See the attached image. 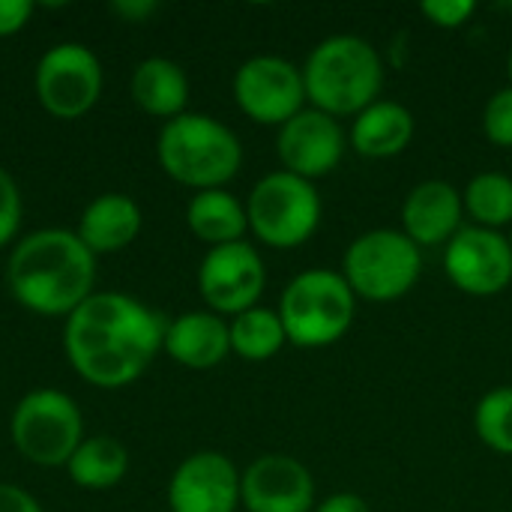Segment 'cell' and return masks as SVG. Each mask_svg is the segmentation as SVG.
Listing matches in <instances>:
<instances>
[{
	"instance_id": "8",
	"label": "cell",
	"mask_w": 512,
	"mask_h": 512,
	"mask_svg": "<svg viewBox=\"0 0 512 512\" xmlns=\"http://www.w3.org/2000/svg\"><path fill=\"white\" fill-rule=\"evenodd\" d=\"M249 231L270 249H297L321 225V195L315 183L273 171L261 177L246 201Z\"/></svg>"
},
{
	"instance_id": "24",
	"label": "cell",
	"mask_w": 512,
	"mask_h": 512,
	"mask_svg": "<svg viewBox=\"0 0 512 512\" xmlns=\"http://www.w3.org/2000/svg\"><path fill=\"white\" fill-rule=\"evenodd\" d=\"M462 201L468 216L480 228L501 231L504 225H512V177L501 171H483L471 177Z\"/></svg>"
},
{
	"instance_id": "26",
	"label": "cell",
	"mask_w": 512,
	"mask_h": 512,
	"mask_svg": "<svg viewBox=\"0 0 512 512\" xmlns=\"http://www.w3.org/2000/svg\"><path fill=\"white\" fill-rule=\"evenodd\" d=\"M21 219H24L21 189H18L15 177L0 165V249L18 243Z\"/></svg>"
},
{
	"instance_id": "33",
	"label": "cell",
	"mask_w": 512,
	"mask_h": 512,
	"mask_svg": "<svg viewBox=\"0 0 512 512\" xmlns=\"http://www.w3.org/2000/svg\"><path fill=\"white\" fill-rule=\"evenodd\" d=\"M507 72H510V84H512V48H510V57H507Z\"/></svg>"
},
{
	"instance_id": "20",
	"label": "cell",
	"mask_w": 512,
	"mask_h": 512,
	"mask_svg": "<svg viewBox=\"0 0 512 512\" xmlns=\"http://www.w3.org/2000/svg\"><path fill=\"white\" fill-rule=\"evenodd\" d=\"M129 93L132 102L150 114L162 117L165 123L186 114L189 105V78L180 63L168 57H147L135 66L129 78Z\"/></svg>"
},
{
	"instance_id": "2",
	"label": "cell",
	"mask_w": 512,
	"mask_h": 512,
	"mask_svg": "<svg viewBox=\"0 0 512 512\" xmlns=\"http://www.w3.org/2000/svg\"><path fill=\"white\" fill-rule=\"evenodd\" d=\"M6 288L42 318H69L96 288V255L66 228L24 234L6 261Z\"/></svg>"
},
{
	"instance_id": "32",
	"label": "cell",
	"mask_w": 512,
	"mask_h": 512,
	"mask_svg": "<svg viewBox=\"0 0 512 512\" xmlns=\"http://www.w3.org/2000/svg\"><path fill=\"white\" fill-rule=\"evenodd\" d=\"M315 512H372V510H369V504H366L360 495H354V492H336V495L324 498Z\"/></svg>"
},
{
	"instance_id": "4",
	"label": "cell",
	"mask_w": 512,
	"mask_h": 512,
	"mask_svg": "<svg viewBox=\"0 0 512 512\" xmlns=\"http://www.w3.org/2000/svg\"><path fill=\"white\" fill-rule=\"evenodd\" d=\"M156 159L180 186L195 192L225 189L243 165V144L222 120L186 111L159 129Z\"/></svg>"
},
{
	"instance_id": "9",
	"label": "cell",
	"mask_w": 512,
	"mask_h": 512,
	"mask_svg": "<svg viewBox=\"0 0 512 512\" xmlns=\"http://www.w3.org/2000/svg\"><path fill=\"white\" fill-rule=\"evenodd\" d=\"M102 63L84 42L51 45L33 69L36 102L57 120L84 117L102 96Z\"/></svg>"
},
{
	"instance_id": "13",
	"label": "cell",
	"mask_w": 512,
	"mask_h": 512,
	"mask_svg": "<svg viewBox=\"0 0 512 512\" xmlns=\"http://www.w3.org/2000/svg\"><path fill=\"white\" fill-rule=\"evenodd\" d=\"M240 507V471L216 450H198L186 456L168 480L171 512H237Z\"/></svg>"
},
{
	"instance_id": "7",
	"label": "cell",
	"mask_w": 512,
	"mask_h": 512,
	"mask_svg": "<svg viewBox=\"0 0 512 512\" xmlns=\"http://www.w3.org/2000/svg\"><path fill=\"white\" fill-rule=\"evenodd\" d=\"M423 273L420 246L405 231L375 228L351 240L342 261V276L354 297L369 303H393L405 297Z\"/></svg>"
},
{
	"instance_id": "11",
	"label": "cell",
	"mask_w": 512,
	"mask_h": 512,
	"mask_svg": "<svg viewBox=\"0 0 512 512\" xmlns=\"http://www.w3.org/2000/svg\"><path fill=\"white\" fill-rule=\"evenodd\" d=\"M267 285V270L258 249L246 240L207 249L198 267V291L210 312L240 315L255 309Z\"/></svg>"
},
{
	"instance_id": "5",
	"label": "cell",
	"mask_w": 512,
	"mask_h": 512,
	"mask_svg": "<svg viewBox=\"0 0 512 512\" xmlns=\"http://www.w3.org/2000/svg\"><path fill=\"white\" fill-rule=\"evenodd\" d=\"M276 312L291 345L330 348L351 330L357 315V297L342 273L306 270L285 285Z\"/></svg>"
},
{
	"instance_id": "22",
	"label": "cell",
	"mask_w": 512,
	"mask_h": 512,
	"mask_svg": "<svg viewBox=\"0 0 512 512\" xmlns=\"http://www.w3.org/2000/svg\"><path fill=\"white\" fill-rule=\"evenodd\" d=\"M129 471V453L117 438L93 435L78 444L72 459L66 462V474L78 489L105 492L123 483Z\"/></svg>"
},
{
	"instance_id": "21",
	"label": "cell",
	"mask_w": 512,
	"mask_h": 512,
	"mask_svg": "<svg viewBox=\"0 0 512 512\" xmlns=\"http://www.w3.org/2000/svg\"><path fill=\"white\" fill-rule=\"evenodd\" d=\"M186 225L201 243L216 249V246L240 243L249 231V216H246V204H240L231 192L207 189L189 198Z\"/></svg>"
},
{
	"instance_id": "29",
	"label": "cell",
	"mask_w": 512,
	"mask_h": 512,
	"mask_svg": "<svg viewBox=\"0 0 512 512\" xmlns=\"http://www.w3.org/2000/svg\"><path fill=\"white\" fill-rule=\"evenodd\" d=\"M33 12V0H0V39L21 33L30 24Z\"/></svg>"
},
{
	"instance_id": "34",
	"label": "cell",
	"mask_w": 512,
	"mask_h": 512,
	"mask_svg": "<svg viewBox=\"0 0 512 512\" xmlns=\"http://www.w3.org/2000/svg\"><path fill=\"white\" fill-rule=\"evenodd\" d=\"M510 246H512V234H510Z\"/></svg>"
},
{
	"instance_id": "18",
	"label": "cell",
	"mask_w": 512,
	"mask_h": 512,
	"mask_svg": "<svg viewBox=\"0 0 512 512\" xmlns=\"http://www.w3.org/2000/svg\"><path fill=\"white\" fill-rule=\"evenodd\" d=\"M144 216L135 198L123 195V192H105L96 195L78 219V240L93 252V255H111V252H123L126 246H132L141 234Z\"/></svg>"
},
{
	"instance_id": "6",
	"label": "cell",
	"mask_w": 512,
	"mask_h": 512,
	"mask_svg": "<svg viewBox=\"0 0 512 512\" xmlns=\"http://www.w3.org/2000/svg\"><path fill=\"white\" fill-rule=\"evenodd\" d=\"M9 438L24 462L36 468H66L84 441L81 408L63 390H30L9 417Z\"/></svg>"
},
{
	"instance_id": "14",
	"label": "cell",
	"mask_w": 512,
	"mask_h": 512,
	"mask_svg": "<svg viewBox=\"0 0 512 512\" xmlns=\"http://www.w3.org/2000/svg\"><path fill=\"white\" fill-rule=\"evenodd\" d=\"M276 150L282 171L315 183L318 177H327L339 168L345 156V129L336 117L318 108H303L297 117L279 126Z\"/></svg>"
},
{
	"instance_id": "25",
	"label": "cell",
	"mask_w": 512,
	"mask_h": 512,
	"mask_svg": "<svg viewBox=\"0 0 512 512\" xmlns=\"http://www.w3.org/2000/svg\"><path fill=\"white\" fill-rule=\"evenodd\" d=\"M474 429L489 450L512 456V387H495L477 402Z\"/></svg>"
},
{
	"instance_id": "12",
	"label": "cell",
	"mask_w": 512,
	"mask_h": 512,
	"mask_svg": "<svg viewBox=\"0 0 512 512\" xmlns=\"http://www.w3.org/2000/svg\"><path fill=\"white\" fill-rule=\"evenodd\" d=\"M444 270L450 282L471 297L504 294L512 282L510 237L480 225H462L444 246Z\"/></svg>"
},
{
	"instance_id": "30",
	"label": "cell",
	"mask_w": 512,
	"mask_h": 512,
	"mask_svg": "<svg viewBox=\"0 0 512 512\" xmlns=\"http://www.w3.org/2000/svg\"><path fill=\"white\" fill-rule=\"evenodd\" d=\"M0 512H42V507L27 489L0 483Z\"/></svg>"
},
{
	"instance_id": "15",
	"label": "cell",
	"mask_w": 512,
	"mask_h": 512,
	"mask_svg": "<svg viewBox=\"0 0 512 512\" xmlns=\"http://www.w3.org/2000/svg\"><path fill=\"white\" fill-rule=\"evenodd\" d=\"M240 507L246 512H312L315 480L294 456H258L240 474Z\"/></svg>"
},
{
	"instance_id": "16",
	"label": "cell",
	"mask_w": 512,
	"mask_h": 512,
	"mask_svg": "<svg viewBox=\"0 0 512 512\" xmlns=\"http://www.w3.org/2000/svg\"><path fill=\"white\" fill-rule=\"evenodd\" d=\"M465 201L462 192L447 180H423L417 183L402 204V225L411 243L423 246H447L462 231Z\"/></svg>"
},
{
	"instance_id": "17",
	"label": "cell",
	"mask_w": 512,
	"mask_h": 512,
	"mask_svg": "<svg viewBox=\"0 0 512 512\" xmlns=\"http://www.w3.org/2000/svg\"><path fill=\"white\" fill-rule=\"evenodd\" d=\"M162 351L183 369L207 372L231 354L228 321L216 312H183L165 327Z\"/></svg>"
},
{
	"instance_id": "27",
	"label": "cell",
	"mask_w": 512,
	"mask_h": 512,
	"mask_svg": "<svg viewBox=\"0 0 512 512\" xmlns=\"http://www.w3.org/2000/svg\"><path fill=\"white\" fill-rule=\"evenodd\" d=\"M483 132L492 144L512 147V84L498 90L483 111Z\"/></svg>"
},
{
	"instance_id": "1",
	"label": "cell",
	"mask_w": 512,
	"mask_h": 512,
	"mask_svg": "<svg viewBox=\"0 0 512 512\" xmlns=\"http://www.w3.org/2000/svg\"><path fill=\"white\" fill-rule=\"evenodd\" d=\"M168 321L120 291H93L63 324V354L72 372L99 387L135 384L165 345Z\"/></svg>"
},
{
	"instance_id": "28",
	"label": "cell",
	"mask_w": 512,
	"mask_h": 512,
	"mask_svg": "<svg viewBox=\"0 0 512 512\" xmlns=\"http://www.w3.org/2000/svg\"><path fill=\"white\" fill-rule=\"evenodd\" d=\"M420 12L435 24V27H444V30H456L462 24H468L477 12V3L474 0H426L420 6Z\"/></svg>"
},
{
	"instance_id": "31",
	"label": "cell",
	"mask_w": 512,
	"mask_h": 512,
	"mask_svg": "<svg viewBox=\"0 0 512 512\" xmlns=\"http://www.w3.org/2000/svg\"><path fill=\"white\" fill-rule=\"evenodd\" d=\"M108 9H111V15H117L126 24H141L159 9V3L156 0H114Z\"/></svg>"
},
{
	"instance_id": "10",
	"label": "cell",
	"mask_w": 512,
	"mask_h": 512,
	"mask_svg": "<svg viewBox=\"0 0 512 512\" xmlns=\"http://www.w3.org/2000/svg\"><path fill=\"white\" fill-rule=\"evenodd\" d=\"M237 108L261 126H285L306 105L303 69L276 54H258L234 72Z\"/></svg>"
},
{
	"instance_id": "19",
	"label": "cell",
	"mask_w": 512,
	"mask_h": 512,
	"mask_svg": "<svg viewBox=\"0 0 512 512\" xmlns=\"http://www.w3.org/2000/svg\"><path fill=\"white\" fill-rule=\"evenodd\" d=\"M417 123L414 114L393 99H378L366 111H360L351 123V147L366 159H390L408 150L414 141Z\"/></svg>"
},
{
	"instance_id": "3",
	"label": "cell",
	"mask_w": 512,
	"mask_h": 512,
	"mask_svg": "<svg viewBox=\"0 0 512 512\" xmlns=\"http://www.w3.org/2000/svg\"><path fill=\"white\" fill-rule=\"evenodd\" d=\"M306 102L330 117H357L378 102L384 60L372 42L339 33L318 42L303 63Z\"/></svg>"
},
{
	"instance_id": "23",
	"label": "cell",
	"mask_w": 512,
	"mask_h": 512,
	"mask_svg": "<svg viewBox=\"0 0 512 512\" xmlns=\"http://www.w3.org/2000/svg\"><path fill=\"white\" fill-rule=\"evenodd\" d=\"M228 333H231V354H237L246 363L273 360L288 342L279 312L267 306H255V309L234 315L228 324Z\"/></svg>"
}]
</instances>
